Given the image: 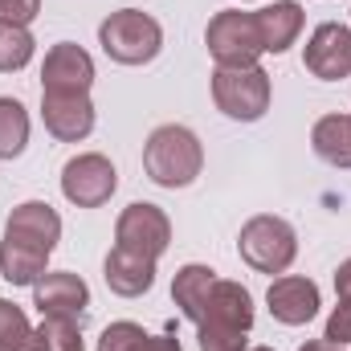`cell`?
Segmentation results:
<instances>
[{
  "label": "cell",
  "mask_w": 351,
  "mask_h": 351,
  "mask_svg": "<svg viewBox=\"0 0 351 351\" xmlns=\"http://www.w3.org/2000/svg\"><path fill=\"white\" fill-rule=\"evenodd\" d=\"M204 168V147L200 139L180 127V123H168V127H156L143 143V172L152 176L160 188H188Z\"/></svg>",
  "instance_id": "6da1fadb"
},
{
  "label": "cell",
  "mask_w": 351,
  "mask_h": 351,
  "mask_svg": "<svg viewBox=\"0 0 351 351\" xmlns=\"http://www.w3.org/2000/svg\"><path fill=\"white\" fill-rule=\"evenodd\" d=\"M98 41L102 53L119 66H147L160 49H164V29L156 16L139 12V8H119L98 25Z\"/></svg>",
  "instance_id": "7a4b0ae2"
},
{
  "label": "cell",
  "mask_w": 351,
  "mask_h": 351,
  "mask_svg": "<svg viewBox=\"0 0 351 351\" xmlns=\"http://www.w3.org/2000/svg\"><path fill=\"white\" fill-rule=\"evenodd\" d=\"M204 45L213 53V62L221 70H241V66H258L262 58V37H258V21L254 12H241V8H225L208 21L204 29Z\"/></svg>",
  "instance_id": "3957f363"
},
{
  "label": "cell",
  "mask_w": 351,
  "mask_h": 351,
  "mask_svg": "<svg viewBox=\"0 0 351 351\" xmlns=\"http://www.w3.org/2000/svg\"><path fill=\"white\" fill-rule=\"evenodd\" d=\"M237 250H241L245 265H254L258 274H286L290 262L298 258V237H294L290 221L262 213V217L241 225Z\"/></svg>",
  "instance_id": "277c9868"
},
{
  "label": "cell",
  "mask_w": 351,
  "mask_h": 351,
  "mask_svg": "<svg viewBox=\"0 0 351 351\" xmlns=\"http://www.w3.org/2000/svg\"><path fill=\"white\" fill-rule=\"evenodd\" d=\"M213 102L221 114L237 123H258L269 110V74L262 66H241V70H221L213 74Z\"/></svg>",
  "instance_id": "5b68a950"
},
{
  "label": "cell",
  "mask_w": 351,
  "mask_h": 351,
  "mask_svg": "<svg viewBox=\"0 0 351 351\" xmlns=\"http://www.w3.org/2000/svg\"><path fill=\"white\" fill-rule=\"evenodd\" d=\"M114 241L131 254H143V258H160L168 245H172V221L160 204H147V200H135L119 213V225H114Z\"/></svg>",
  "instance_id": "8992f818"
},
{
  "label": "cell",
  "mask_w": 351,
  "mask_h": 351,
  "mask_svg": "<svg viewBox=\"0 0 351 351\" xmlns=\"http://www.w3.org/2000/svg\"><path fill=\"white\" fill-rule=\"evenodd\" d=\"M114 188H119V172H114V164H110L106 156H98V152L74 156V160L62 168V192H66V200L78 204V208H98V204H106V200L114 196Z\"/></svg>",
  "instance_id": "52a82bcc"
},
{
  "label": "cell",
  "mask_w": 351,
  "mask_h": 351,
  "mask_svg": "<svg viewBox=\"0 0 351 351\" xmlns=\"http://www.w3.org/2000/svg\"><path fill=\"white\" fill-rule=\"evenodd\" d=\"M302 66L323 78V82H339L351 74V29L339 21H327L311 33L306 49H302Z\"/></svg>",
  "instance_id": "ba28073f"
},
{
  "label": "cell",
  "mask_w": 351,
  "mask_h": 351,
  "mask_svg": "<svg viewBox=\"0 0 351 351\" xmlns=\"http://www.w3.org/2000/svg\"><path fill=\"white\" fill-rule=\"evenodd\" d=\"M90 86H94L90 53L74 41H58L41 66V94H90Z\"/></svg>",
  "instance_id": "9c48e42d"
},
{
  "label": "cell",
  "mask_w": 351,
  "mask_h": 351,
  "mask_svg": "<svg viewBox=\"0 0 351 351\" xmlns=\"http://www.w3.org/2000/svg\"><path fill=\"white\" fill-rule=\"evenodd\" d=\"M4 237L53 254L58 241H62V217H58L53 204H45V200H25V204L12 208V217H8V225H4Z\"/></svg>",
  "instance_id": "30bf717a"
},
{
  "label": "cell",
  "mask_w": 351,
  "mask_h": 351,
  "mask_svg": "<svg viewBox=\"0 0 351 351\" xmlns=\"http://www.w3.org/2000/svg\"><path fill=\"white\" fill-rule=\"evenodd\" d=\"M45 131L62 143H78L94 131V102L90 94H41Z\"/></svg>",
  "instance_id": "8fae6325"
},
{
  "label": "cell",
  "mask_w": 351,
  "mask_h": 351,
  "mask_svg": "<svg viewBox=\"0 0 351 351\" xmlns=\"http://www.w3.org/2000/svg\"><path fill=\"white\" fill-rule=\"evenodd\" d=\"M269 315L286 327H302L319 315V286L311 278H298V274H282L269 282Z\"/></svg>",
  "instance_id": "7c38bea8"
},
{
  "label": "cell",
  "mask_w": 351,
  "mask_h": 351,
  "mask_svg": "<svg viewBox=\"0 0 351 351\" xmlns=\"http://www.w3.org/2000/svg\"><path fill=\"white\" fill-rule=\"evenodd\" d=\"M33 302L41 311V319H82L90 306V286L78 274H45L33 286Z\"/></svg>",
  "instance_id": "4fadbf2b"
},
{
  "label": "cell",
  "mask_w": 351,
  "mask_h": 351,
  "mask_svg": "<svg viewBox=\"0 0 351 351\" xmlns=\"http://www.w3.org/2000/svg\"><path fill=\"white\" fill-rule=\"evenodd\" d=\"M200 323H217V327H237V331H250L254 327V294L241 286V282H229V278H217L208 298H204V315ZM196 323V327H200Z\"/></svg>",
  "instance_id": "5bb4252c"
},
{
  "label": "cell",
  "mask_w": 351,
  "mask_h": 351,
  "mask_svg": "<svg viewBox=\"0 0 351 351\" xmlns=\"http://www.w3.org/2000/svg\"><path fill=\"white\" fill-rule=\"evenodd\" d=\"M102 278L119 298H139V294H147L156 286V258H143V254H131V250L114 245L106 254Z\"/></svg>",
  "instance_id": "9a60e30c"
},
{
  "label": "cell",
  "mask_w": 351,
  "mask_h": 351,
  "mask_svg": "<svg viewBox=\"0 0 351 351\" xmlns=\"http://www.w3.org/2000/svg\"><path fill=\"white\" fill-rule=\"evenodd\" d=\"M254 21H258V37H262L265 53H286L302 33V4H294V0L265 4L262 12H254Z\"/></svg>",
  "instance_id": "2e32d148"
},
{
  "label": "cell",
  "mask_w": 351,
  "mask_h": 351,
  "mask_svg": "<svg viewBox=\"0 0 351 351\" xmlns=\"http://www.w3.org/2000/svg\"><path fill=\"white\" fill-rule=\"evenodd\" d=\"M45 262H49L45 250L21 245V241H8V237L0 241V274L12 286H37L45 278Z\"/></svg>",
  "instance_id": "e0dca14e"
},
{
  "label": "cell",
  "mask_w": 351,
  "mask_h": 351,
  "mask_svg": "<svg viewBox=\"0 0 351 351\" xmlns=\"http://www.w3.org/2000/svg\"><path fill=\"white\" fill-rule=\"evenodd\" d=\"M311 143L331 168H351V114H327L315 123Z\"/></svg>",
  "instance_id": "ac0fdd59"
},
{
  "label": "cell",
  "mask_w": 351,
  "mask_h": 351,
  "mask_svg": "<svg viewBox=\"0 0 351 351\" xmlns=\"http://www.w3.org/2000/svg\"><path fill=\"white\" fill-rule=\"evenodd\" d=\"M213 282H217V269H208V265H196V262L184 265V269L176 274L172 298H176V306L184 311V319L200 323V315H204V298H208Z\"/></svg>",
  "instance_id": "d6986e66"
},
{
  "label": "cell",
  "mask_w": 351,
  "mask_h": 351,
  "mask_svg": "<svg viewBox=\"0 0 351 351\" xmlns=\"http://www.w3.org/2000/svg\"><path fill=\"white\" fill-rule=\"evenodd\" d=\"M29 143V114L16 98H0V160H16Z\"/></svg>",
  "instance_id": "ffe728a7"
},
{
  "label": "cell",
  "mask_w": 351,
  "mask_h": 351,
  "mask_svg": "<svg viewBox=\"0 0 351 351\" xmlns=\"http://www.w3.org/2000/svg\"><path fill=\"white\" fill-rule=\"evenodd\" d=\"M33 49H37V41H33L29 29H21V25H4V21H0V74H16V70H25V66L33 62Z\"/></svg>",
  "instance_id": "44dd1931"
},
{
  "label": "cell",
  "mask_w": 351,
  "mask_h": 351,
  "mask_svg": "<svg viewBox=\"0 0 351 351\" xmlns=\"http://www.w3.org/2000/svg\"><path fill=\"white\" fill-rule=\"evenodd\" d=\"M29 351H82L78 319H41V327L29 339Z\"/></svg>",
  "instance_id": "7402d4cb"
},
{
  "label": "cell",
  "mask_w": 351,
  "mask_h": 351,
  "mask_svg": "<svg viewBox=\"0 0 351 351\" xmlns=\"http://www.w3.org/2000/svg\"><path fill=\"white\" fill-rule=\"evenodd\" d=\"M33 327L25 319V311L8 298H0V351H29Z\"/></svg>",
  "instance_id": "603a6c76"
},
{
  "label": "cell",
  "mask_w": 351,
  "mask_h": 351,
  "mask_svg": "<svg viewBox=\"0 0 351 351\" xmlns=\"http://www.w3.org/2000/svg\"><path fill=\"white\" fill-rule=\"evenodd\" d=\"M200 351H245V331L200 323Z\"/></svg>",
  "instance_id": "cb8c5ba5"
},
{
  "label": "cell",
  "mask_w": 351,
  "mask_h": 351,
  "mask_svg": "<svg viewBox=\"0 0 351 351\" xmlns=\"http://www.w3.org/2000/svg\"><path fill=\"white\" fill-rule=\"evenodd\" d=\"M139 335H143L139 323H110V327L102 331V339H98V351H127Z\"/></svg>",
  "instance_id": "d4e9b609"
},
{
  "label": "cell",
  "mask_w": 351,
  "mask_h": 351,
  "mask_svg": "<svg viewBox=\"0 0 351 351\" xmlns=\"http://www.w3.org/2000/svg\"><path fill=\"white\" fill-rule=\"evenodd\" d=\"M323 339L335 343V348L351 343V298H339V306H335L331 319H327V335H323Z\"/></svg>",
  "instance_id": "484cf974"
},
{
  "label": "cell",
  "mask_w": 351,
  "mask_h": 351,
  "mask_svg": "<svg viewBox=\"0 0 351 351\" xmlns=\"http://www.w3.org/2000/svg\"><path fill=\"white\" fill-rule=\"evenodd\" d=\"M37 12H41V0H0V21H4V25L29 29V25L37 21Z\"/></svg>",
  "instance_id": "4316f807"
},
{
  "label": "cell",
  "mask_w": 351,
  "mask_h": 351,
  "mask_svg": "<svg viewBox=\"0 0 351 351\" xmlns=\"http://www.w3.org/2000/svg\"><path fill=\"white\" fill-rule=\"evenodd\" d=\"M127 351H180V339H172V335H147L143 331Z\"/></svg>",
  "instance_id": "83f0119b"
},
{
  "label": "cell",
  "mask_w": 351,
  "mask_h": 351,
  "mask_svg": "<svg viewBox=\"0 0 351 351\" xmlns=\"http://www.w3.org/2000/svg\"><path fill=\"white\" fill-rule=\"evenodd\" d=\"M335 294L339 298H351V258L335 269Z\"/></svg>",
  "instance_id": "f1b7e54d"
},
{
  "label": "cell",
  "mask_w": 351,
  "mask_h": 351,
  "mask_svg": "<svg viewBox=\"0 0 351 351\" xmlns=\"http://www.w3.org/2000/svg\"><path fill=\"white\" fill-rule=\"evenodd\" d=\"M298 351H343V348H335V343H327V339H315V343H306V348H298Z\"/></svg>",
  "instance_id": "f546056e"
},
{
  "label": "cell",
  "mask_w": 351,
  "mask_h": 351,
  "mask_svg": "<svg viewBox=\"0 0 351 351\" xmlns=\"http://www.w3.org/2000/svg\"><path fill=\"white\" fill-rule=\"evenodd\" d=\"M254 351H274V348H254Z\"/></svg>",
  "instance_id": "4dcf8cb0"
}]
</instances>
